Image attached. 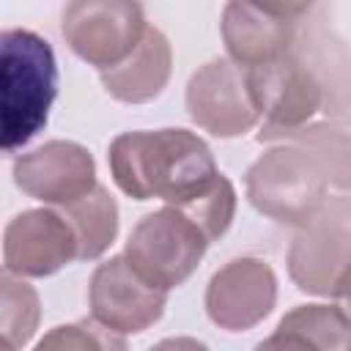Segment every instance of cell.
I'll return each instance as SVG.
<instances>
[{
  "mask_svg": "<svg viewBox=\"0 0 351 351\" xmlns=\"http://www.w3.org/2000/svg\"><path fill=\"white\" fill-rule=\"evenodd\" d=\"M107 165L123 195L167 206H186L222 178L211 148L189 129L123 132L110 143Z\"/></svg>",
  "mask_w": 351,
  "mask_h": 351,
  "instance_id": "6da1fadb",
  "label": "cell"
},
{
  "mask_svg": "<svg viewBox=\"0 0 351 351\" xmlns=\"http://www.w3.org/2000/svg\"><path fill=\"white\" fill-rule=\"evenodd\" d=\"M58 96V60L49 41L27 27L0 36V137L16 154L44 126Z\"/></svg>",
  "mask_w": 351,
  "mask_h": 351,
  "instance_id": "7a4b0ae2",
  "label": "cell"
},
{
  "mask_svg": "<svg viewBox=\"0 0 351 351\" xmlns=\"http://www.w3.org/2000/svg\"><path fill=\"white\" fill-rule=\"evenodd\" d=\"M244 189L255 211L280 225L302 228L324 208L329 181L310 151L282 143L247 167Z\"/></svg>",
  "mask_w": 351,
  "mask_h": 351,
  "instance_id": "3957f363",
  "label": "cell"
},
{
  "mask_svg": "<svg viewBox=\"0 0 351 351\" xmlns=\"http://www.w3.org/2000/svg\"><path fill=\"white\" fill-rule=\"evenodd\" d=\"M244 71L263 121L258 143H282L288 134L313 123L318 112L329 118L332 104L326 82L293 44L280 60Z\"/></svg>",
  "mask_w": 351,
  "mask_h": 351,
  "instance_id": "277c9868",
  "label": "cell"
},
{
  "mask_svg": "<svg viewBox=\"0 0 351 351\" xmlns=\"http://www.w3.org/2000/svg\"><path fill=\"white\" fill-rule=\"evenodd\" d=\"M208 244V236L189 214L165 206L132 228L123 258L148 285L173 291L192 277Z\"/></svg>",
  "mask_w": 351,
  "mask_h": 351,
  "instance_id": "5b68a950",
  "label": "cell"
},
{
  "mask_svg": "<svg viewBox=\"0 0 351 351\" xmlns=\"http://www.w3.org/2000/svg\"><path fill=\"white\" fill-rule=\"evenodd\" d=\"M148 27L143 5L129 0H74L60 16V33L69 49L99 71L123 63Z\"/></svg>",
  "mask_w": 351,
  "mask_h": 351,
  "instance_id": "8992f818",
  "label": "cell"
},
{
  "mask_svg": "<svg viewBox=\"0 0 351 351\" xmlns=\"http://www.w3.org/2000/svg\"><path fill=\"white\" fill-rule=\"evenodd\" d=\"M351 266V197L329 200L288 247V274L299 291L332 296L340 274Z\"/></svg>",
  "mask_w": 351,
  "mask_h": 351,
  "instance_id": "52a82bcc",
  "label": "cell"
},
{
  "mask_svg": "<svg viewBox=\"0 0 351 351\" xmlns=\"http://www.w3.org/2000/svg\"><path fill=\"white\" fill-rule=\"evenodd\" d=\"M186 112L197 129L222 140L239 137L261 123L247 71L230 58H214L189 77Z\"/></svg>",
  "mask_w": 351,
  "mask_h": 351,
  "instance_id": "ba28073f",
  "label": "cell"
},
{
  "mask_svg": "<svg viewBox=\"0 0 351 351\" xmlns=\"http://www.w3.org/2000/svg\"><path fill=\"white\" fill-rule=\"evenodd\" d=\"M313 11L302 5H261L230 0L222 8V41L228 58L241 69H261L288 55L302 19Z\"/></svg>",
  "mask_w": 351,
  "mask_h": 351,
  "instance_id": "9c48e42d",
  "label": "cell"
},
{
  "mask_svg": "<svg viewBox=\"0 0 351 351\" xmlns=\"http://www.w3.org/2000/svg\"><path fill=\"white\" fill-rule=\"evenodd\" d=\"M90 318L118 335H137L154 326L167 307V291L148 285L123 255L99 263L88 282Z\"/></svg>",
  "mask_w": 351,
  "mask_h": 351,
  "instance_id": "30bf717a",
  "label": "cell"
},
{
  "mask_svg": "<svg viewBox=\"0 0 351 351\" xmlns=\"http://www.w3.org/2000/svg\"><path fill=\"white\" fill-rule=\"evenodd\" d=\"M14 184L27 197L63 208L99 186L96 162L90 151L74 140H47L14 159Z\"/></svg>",
  "mask_w": 351,
  "mask_h": 351,
  "instance_id": "8fae6325",
  "label": "cell"
},
{
  "mask_svg": "<svg viewBox=\"0 0 351 351\" xmlns=\"http://www.w3.org/2000/svg\"><path fill=\"white\" fill-rule=\"evenodd\" d=\"M77 255V233L52 206L27 208L3 230V271L14 277H49Z\"/></svg>",
  "mask_w": 351,
  "mask_h": 351,
  "instance_id": "7c38bea8",
  "label": "cell"
},
{
  "mask_svg": "<svg viewBox=\"0 0 351 351\" xmlns=\"http://www.w3.org/2000/svg\"><path fill=\"white\" fill-rule=\"evenodd\" d=\"M277 304V274L263 258H233L206 285V313L225 332L258 326Z\"/></svg>",
  "mask_w": 351,
  "mask_h": 351,
  "instance_id": "4fadbf2b",
  "label": "cell"
},
{
  "mask_svg": "<svg viewBox=\"0 0 351 351\" xmlns=\"http://www.w3.org/2000/svg\"><path fill=\"white\" fill-rule=\"evenodd\" d=\"M173 71V49L159 27H148L137 49L115 69L99 71L104 90L123 104H143L156 99Z\"/></svg>",
  "mask_w": 351,
  "mask_h": 351,
  "instance_id": "5bb4252c",
  "label": "cell"
},
{
  "mask_svg": "<svg viewBox=\"0 0 351 351\" xmlns=\"http://www.w3.org/2000/svg\"><path fill=\"white\" fill-rule=\"evenodd\" d=\"M282 143H293L315 156L329 186L351 189V112L340 118L313 121L304 129L288 134Z\"/></svg>",
  "mask_w": 351,
  "mask_h": 351,
  "instance_id": "9a60e30c",
  "label": "cell"
},
{
  "mask_svg": "<svg viewBox=\"0 0 351 351\" xmlns=\"http://www.w3.org/2000/svg\"><path fill=\"white\" fill-rule=\"evenodd\" d=\"M77 233V261H93L110 250L118 236V203L107 186H96L90 195L58 208Z\"/></svg>",
  "mask_w": 351,
  "mask_h": 351,
  "instance_id": "2e32d148",
  "label": "cell"
},
{
  "mask_svg": "<svg viewBox=\"0 0 351 351\" xmlns=\"http://www.w3.org/2000/svg\"><path fill=\"white\" fill-rule=\"evenodd\" d=\"M3 291V307H0V329H3V346L5 351H19L27 346V340L38 329L41 318V302L33 285H27L22 277H14L3 271L0 277Z\"/></svg>",
  "mask_w": 351,
  "mask_h": 351,
  "instance_id": "e0dca14e",
  "label": "cell"
},
{
  "mask_svg": "<svg viewBox=\"0 0 351 351\" xmlns=\"http://www.w3.org/2000/svg\"><path fill=\"white\" fill-rule=\"evenodd\" d=\"M321 351H351V324L337 304H296L282 315Z\"/></svg>",
  "mask_w": 351,
  "mask_h": 351,
  "instance_id": "ac0fdd59",
  "label": "cell"
},
{
  "mask_svg": "<svg viewBox=\"0 0 351 351\" xmlns=\"http://www.w3.org/2000/svg\"><path fill=\"white\" fill-rule=\"evenodd\" d=\"M33 351H126V340L96 318H80L49 329Z\"/></svg>",
  "mask_w": 351,
  "mask_h": 351,
  "instance_id": "d6986e66",
  "label": "cell"
},
{
  "mask_svg": "<svg viewBox=\"0 0 351 351\" xmlns=\"http://www.w3.org/2000/svg\"><path fill=\"white\" fill-rule=\"evenodd\" d=\"M255 351H321V348H318L299 326H293L291 321L280 318L277 329H274L266 340H261V343L255 346Z\"/></svg>",
  "mask_w": 351,
  "mask_h": 351,
  "instance_id": "ffe728a7",
  "label": "cell"
},
{
  "mask_svg": "<svg viewBox=\"0 0 351 351\" xmlns=\"http://www.w3.org/2000/svg\"><path fill=\"white\" fill-rule=\"evenodd\" d=\"M148 351H208V346L200 343L197 337L178 335V337H165V340H159V343L151 346Z\"/></svg>",
  "mask_w": 351,
  "mask_h": 351,
  "instance_id": "44dd1931",
  "label": "cell"
},
{
  "mask_svg": "<svg viewBox=\"0 0 351 351\" xmlns=\"http://www.w3.org/2000/svg\"><path fill=\"white\" fill-rule=\"evenodd\" d=\"M332 299H335V304L340 307V313L346 315V321L351 324V266L340 274V280H337V285H335Z\"/></svg>",
  "mask_w": 351,
  "mask_h": 351,
  "instance_id": "7402d4cb",
  "label": "cell"
}]
</instances>
